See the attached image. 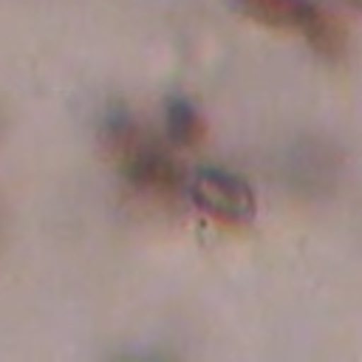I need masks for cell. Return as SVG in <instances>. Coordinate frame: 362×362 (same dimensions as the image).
<instances>
[{"label":"cell","instance_id":"obj_1","mask_svg":"<svg viewBox=\"0 0 362 362\" xmlns=\"http://www.w3.org/2000/svg\"><path fill=\"white\" fill-rule=\"evenodd\" d=\"M105 139L110 141L113 156L122 164L130 184H136L141 189H153V192H167L175 187L178 173H175L173 158L136 122H130L124 116L110 119Z\"/></svg>","mask_w":362,"mask_h":362},{"label":"cell","instance_id":"obj_2","mask_svg":"<svg viewBox=\"0 0 362 362\" xmlns=\"http://www.w3.org/2000/svg\"><path fill=\"white\" fill-rule=\"evenodd\" d=\"M187 192H189V201L204 215H209L212 221L226 223V226H246V223H252V218L257 212L252 187L240 175L221 170V167L195 170L187 184Z\"/></svg>","mask_w":362,"mask_h":362},{"label":"cell","instance_id":"obj_3","mask_svg":"<svg viewBox=\"0 0 362 362\" xmlns=\"http://www.w3.org/2000/svg\"><path fill=\"white\" fill-rule=\"evenodd\" d=\"M232 6L260 25L297 31L322 51L337 45L334 23L317 0H232Z\"/></svg>","mask_w":362,"mask_h":362},{"label":"cell","instance_id":"obj_4","mask_svg":"<svg viewBox=\"0 0 362 362\" xmlns=\"http://www.w3.org/2000/svg\"><path fill=\"white\" fill-rule=\"evenodd\" d=\"M164 124H167V136L175 144H198L204 136V122L198 116V110L187 102V99H170L167 102V113H164Z\"/></svg>","mask_w":362,"mask_h":362},{"label":"cell","instance_id":"obj_5","mask_svg":"<svg viewBox=\"0 0 362 362\" xmlns=\"http://www.w3.org/2000/svg\"><path fill=\"white\" fill-rule=\"evenodd\" d=\"M348 3H351L354 8H359V11H362V0H348Z\"/></svg>","mask_w":362,"mask_h":362}]
</instances>
